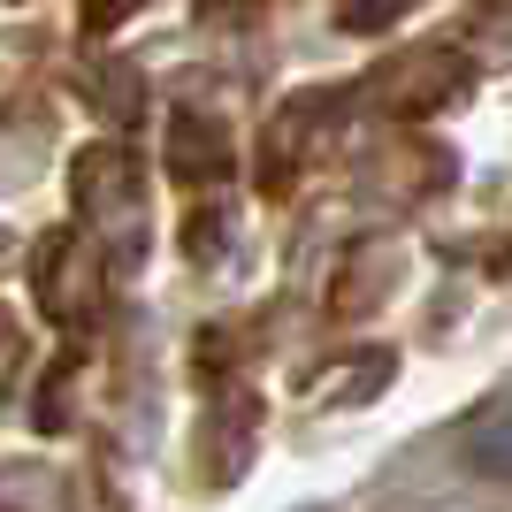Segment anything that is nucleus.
Here are the masks:
<instances>
[{"label":"nucleus","instance_id":"obj_1","mask_svg":"<svg viewBox=\"0 0 512 512\" xmlns=\"http://www.w3.org/2000/svg\"><path fill=\"white\" fill-rule=\"evenodd\" d=\"M467 459H474V474L512 482V390L497 398L490 413H474V421H467Z\"/></svg>","mask_w":512,"mask_h":512}]
</instances>
